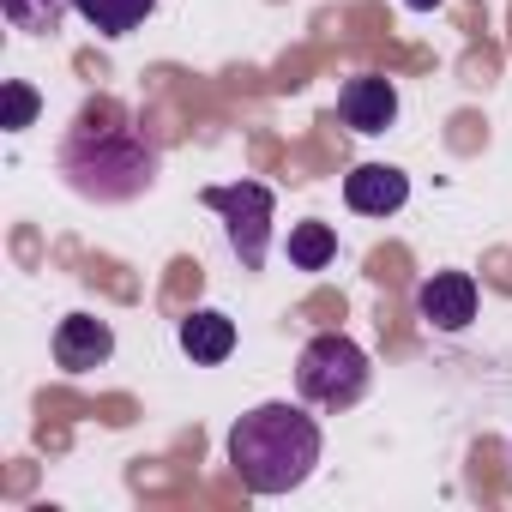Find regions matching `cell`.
Wrapping results in <instances>:
<instances>
[{
  "label": "cell",
  "mask_w": 512,
  "mask_h": 512,
  "mask_svg": "<svg viewBox=\"0 0 512 512\" xmlns=\"http://www.w3.org/2000/svg\"><path fill=\"white\" fill-rule=\"evenodd\" d=\"M109 356H115L109 320H97V314H67V320L55 326V362H61L67 374H91V368H103Z\"/></svg>",
  "instance_id": "7"
},
{
  "label": "cell",
  "mask_w": 512,
  "mask_h": 512,
  "mask_svg": "<svg viewBox=\"0 0 512 512\" xmlns=\"http://www.w3.org/2000/svg\"><path fill=\"white\" fill-rule=\"evenodd\" d=\"M338 115H344V127H356V133H386V127L398 121V85L380 79V73H362V79H350V85L338 91Z\"/></svg>",
  "instance_id": "8"
},
{
  "label": "cell",
  "mask_w": 512,
  "mask_h": 512,
  "mask_svg": "<svg viewBox=\"0 0 512 512\" xmlns=\"http://www.w3.org/2000/svg\"><path fill=\"white\" fill-rule=\"evenodd\" d=\"M332 253H338L332 223H296V229H290V266H302V272H326V266H332Z\"/></svg>",
  "instance_id": "12"
},
{
  "label": "cell",
  "mask_w": 512,
  "mask_h": 512,
  "mask_svg": "<svg viewBox=\"0 0 512 512\" xmlns=\"http://www.w3.org/2000/svg\"><path fill=\"white\" fill-rule=\"evenodd\" d=\"M181 350H187L193 362H205V368L229 362V350H235V320L217 314V308H193V314L181 320Z\"/></svg>",
  "instance_id": "9"
},
{
  "label": "cell",
  "mask_w": 512,
  "mask_h": 512,
  "mask_svg": "<svg viewBox=\"0 0 512 512\" xmlns=\"http://www.w3.org/2000/svg\"><path fill=\"white\" fill-rule=\"evenodd\" d=\"M61 175L73 193L97 199V205H127L139 193H151L157 181V151L145 139V127L115 109V103H85L79 121L61 139Z\"/></svg>",
  "instance_id": "1"
},
{
  "label": "cell",
  "mask_w": 512,
  "mask_h": 512,
  "mask_svg": "<svg viewBox=\"0 0 512 512\" xmlns=\"http://www.w3.org/2000/svg\"><path fill=\"white\" fill-rule=\"evenodd\" d=\"M229 464L247 494H290L320 464V422L296 404H260L229 428Z\"/></svg>",
  "instance_id": "2"
},
{
  "label": "cell",
  "mask_w": 512,
  "mask_h": 512,
  "mask_svg": "<svg viewBox=\"0 0 512 512\" xmlns=\"http://www.w3.org/2000/svg\"><path fill=\"white\" fill-rule=\"evenodd\" d=\"M404 199H410V175L392 163H362L344 175V205L362 217H392V211H404Z\"/></svg>",
  "instance_id": "6"
},
{
  "label": "cell",
  "mask_w": 512,
  "mask_h": 512,
  "mask_svg": "<svg viewBox=\"0 0 512 512\" xmlns=\"http://www.w3.org/2000/svg\"><path fill=\"white\" fill-rule=\"evenodd\" d=\"M296 392L320 410H350L368 392V350L344 332L308 338V350L296 356Z\"/></svg>",
  "instance_id": "3"
},
{
  "label": "cell",
  "mask_w": 512,
  "mask_h": 512,
  "mask_svg": "<svg viewBox=\"0 0 512 512\" xmlns=\"http://www.w3.org/2000/svg\"><path fill=\"white\" fill-rule=\"evenodd\" d=\"M416 314L434 326V332H464L476 320V278L470 272H434L422 290H416Z\"/></svg>",
  "instance_id": "5"
},
{
  "label": "cell",
  "mask_w": 512,
  "mask_h": 512,
  "mask_svg": "<svg viewBox=\"0 0 512 512\" xmlns=\"http://www.w3.org/2000/svg\"><path fill=\"white\" fill-rule=\"evenodd\" d=\"M37 121V91L25 79H7V133H25Z\"/></svg>",
  "instance_id": "13"
},
{
  "label": "cell",
  "mask_w": 512,
  "mask_h": 512,
  "mask_svg": "<svg viewBox=\"0 0 512 512\" xmlns=\"http://www.w3.org/2000/svg\"><path fill=\"white\" fill-rule=\"evenodd\" d=\"M73 13H79L97 37H127V31H139V25L157 13V0H73Z\"/></svg>",
  "instance_id": "10"
},
{
  "label": "cell",
  "mask_w": 512,
  "mask_h": 512,
  "mask_svg": "<svg viewBox=\"0 0 512 512\" xmlns=\"http://www.w3.org/2000/svg\"><path fill=\"white\" fill-rule=\"evenodd\" d=\"M199 199L223 217L235 260H241L247 272H260L266 253H272V211H278L272 187H260V181H229V187H205Z\"/></svg>",
  "instance_id": "4"
},
{
  "label": "cell",
  "mask_w": 512,
  "mask_h": 512,
  "mask_svg": "<svg viewBox=\"0 0 512 512\" xmlns=\"http://www.w3.org/2000/svg\"><path fill=\"white\" fill-rule=\"evenodd\" d=\"M404 7H422V13H428V7H440V0H404Z\"/></svg>",
  "instance_id": "14"
},
{
  "label": "cell",
  "mask_w": 512,
  "mask_h": 512,
  "mask_svg": "<svg viewBox=\"0 0 512 512\" xmlns=\"http://www.w3.org/2000/svg\"><path fill=\"white\" fill-rule=\"evenodd\" d=\"M67 7H73V0H0L7 25L25 31V37H55L61 19H67Z\"/></svg>",
  "instance_id": "11"
}]
</instances>
